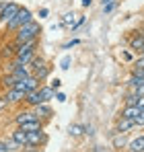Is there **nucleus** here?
Instances as JSON below:
<instances>
[{
    "label": "nucleus",
    "mask_w": 144,
    "mask_h": 152,
    "mask_svg": "<svg viewBox=\"0 0 144 152\" xmlns=\"http://www.w3.org/2000/svg\"><path fill=\"white\" fill-rule=\"evenodd\" d=\"M37 33H39V25H37L35 21H29L27 25H23V27L17 29V43H25V41L35 39Z\"/></svg>",
    "instance_id": "obj_1"
},
{
    "label": "nucleus",
    "mask_w": 144,
    "mask_h": 152,
    "mask_svg": "<svg viewBox=\"0 0 144 152\" xmlns=\"http://www.w3.org/2000/svg\"><path fill=\"white\" fill-rule=\"evenodd\" d=\"M29 21H33V19H31V12H29V10H27V8H21V10H19V12H17V17H15V19H12V21H10V23H6V27H8V29H10V31H17V29H19V27L27 25V23H29Z\"/></svg>",
    "instance_id": "obj_2"
},
{
    "label": "nucleus",
    "mask_w": 144,
    "mask_h": 152,
    "mask_svg": "<svg viewBox=\"0 0 144 152\" xmlns=\"http://www.w3.org/2000/svg\"><path fill=\"white\" fill-rule=\"evenodd\" d=\"M21 10V6H17L15 2H6V6H4V10L0 12V21L2 23H10L15 17H17V12Z\"/></svg>",
    "instance_id": "obj_3"
},
{
    "label": "nucleus",
    "mask_w": 144,
    "mask_h": 152,
    "mask_svg": "<svg viewBox=\"0 0 144 152\" xmlns=\"http://www.w3.org/2000/svg\"><path fill=\"white\" fill-rule=\"evenodd\" d=\"M25 101L29 103V105H41L43 101V95H41V88H35V91H29L27 95H25Z\"/></svg>",
    "instance_id": "obj_4"
},
{
    "label": "nucleus",
    "mask_w": 144,
    "mask_h": 152,
    "mask_svg": "<svg viewBox=\"0 0 144 152\" xmlns=\"http://www.w3.org/2000/svg\"><path fill=\"white\" fill-rule=\"evenodd\" d=\"M43 140H46V136H43L41 129H37V132H29V134H27V146H37V144H41Z\"/></svg>",
    "instance_id": "obj_5"
},
{
    "label": "nucleus",
    "mask_w": 144,
    "mask_h": 152,
    "mask_svg": "<svg viewBox=\"0 0 144 152\" xmlns=\"http://www.w3.org/2000/svg\"><path fill=\"white\" fill-rule=\"evenodd\" d=\"M25 91H19V88H10L8 91V95H6V99H8V103H19V101H25Z\"/></svg>",
    "instance_id": "obj_6"
},
{
    "label": "nucleus",
    "mask_w": 144,
    "mask_h": 152,
    "mask_svg": "<svg viewBox=\"0 0 144 152\" xmlns=\"http://www.w3.org/2000/svg\"><path fill=\"white\" fill-rule=\"evenodd\" d=\"M35 119H39L35 111H23V113L17 115V124H19V126H23V124H27V121H35Z\"/></svg>",
    "instance_id": "obj_7"
},
{
    "label": "nucleus",
    "mask_w": 144,
    "mask_h": 152,
    "mask_svg": "<svg viewBox=\"0 0 144 152\" xmlns=\"http://www.w3.org/2000/svg\"><path fill=\"white\" fill-rule=\"evenodd\" d=\"M128 148H130V152H144V136L134 138V140L128 144Z\"/></svg>",
    "instance_id": "obj_8"
},
{
    "label": "nucleus",
    "mask_w": 144,
    "mask_h": 152,
    "mask_svg": "<svg viewBox=\"0 0 144 152\" xmlns=\"http://www.w3.org/2000/svg\"><path fill=\"white\" fill-rule=\"evenodd\" d=\"M12 142L19 144V146H27V132H23L21 127L17 132H12Z\"/></svg>",
    "instance_id": "obj_9"
},
{
    "label": "nucleus",
    "mask_w": 144,
    "mask_h": 152,
    "mask_svg": "<svg viewBox=\"0 0 144 152\" xmlns=\"http://www.w3.org/2000/svg\"><path fill=\"white\" fill-rule=\"evenodd\" d=\"M142 109L138 107V105H130V107H126L123 111H121V117H128V119H134L138 113H140Z\"/></svg>",
    "instance_id": "obj_10"
},
{
    "label": "nucleus",
    "mask_w": 144,
    "mask_h": 152,
    "mask_svg": "<svg viewBox=\"0 0 144 152\" xmlns=\"http://www.w3.org/2000/svg\"><path fill=\"white\" fill-rule=\"evenodd\" d=\"M136 126L134 124V119H128V117H121L120 124H118V132L120 134H123V132H128V129H132V127Z\"/></svg>",
    "instance_id": "obj_11"
},
{
    "label": "nucleus",
    "mask_w": 144,
    "mask_h": 152,
    "mask_svg": "<svg viewBox=\"0 0 144 152\" xmlns=\"http://www.w3.org/2000/svg\"><path fill=\"white\" fill-rule=\"evenodd\" d=\"M23 132H37V129H41V121L39 119H35V121H27V124H23V126H19Z\"/></svg>",
    "instance_id": "obj_12"
},
{
    "label": "nucleus",
    "mask_w": 144,
    "mask_h": 152,
    "mask_svg": "<svg viewBox=\"0 0 144 152\" xmlns=\"http://www.w3.org/2000/svg\"><path fill=\"white\" fill-rule=\"evenodd\" d=\"M12 76L17 78V80H23L29 76V70L25 68V66H12Z\"/></svg>",
    "instance_id": "obj_13"
},
{
    "label": "nucleus",
    "mask_w": 144,
    "mask_h": 152,
    "mask_svg": "<svg viewBox=\"0 0 144 152\" xmlns=\"http://www.w3.org/2000/svg\"><path fill=\"white\" fill-rule=\"evenodd\" d=\"M35 113H37V117H49L51 115V109H49L46 103H41V105H35Z\"/></svg>",
    "instance_id": "obj_14"
},
{
    "label": "nucleus",
    "mask_w": 144,
    "mask_h": 152,
    "mask_svg": "<svg viewBox=\"0 0 144 152\" xmlns=\"http://www.w3.org/2000/svg\"><path fill=\"white\" fill-rule=\"evenodd\" d=\"M130 45H132V50H134V51H140V53H142V51H144V37H142V35H140V37H134V39L130 41Z\"/></svg>",
    "instance_id": "obj_15"
},
{
    "label": "nucleus",
    "mask_w": 144,
    "mask_h": 152,
    "mask_svg": "<svg viewBox=\"0 0 144 152\" xmlns=\"http://www.w3.org/2000/svg\"><path fill=\"white\" fill-rule=\"evenodd\" d=\"M87 132V126H70V136H80Z\"/></svg>",
    "instance_id": "obj_16"
},
{
    "label": "nucleus",
    "mask_w": 144,
    "mask_h": 152,
    "mask_svg": "<svg viewBox=\"0 0 144 152\" xmlns=\"http://www.w3.org/2000/svg\"><path fill=\"white\" fill-rule=\"evenodd\" d=\"M123 146H126V138H123V134L115 136V138H113V148H123Z\"/></svg>",
    "instance_id": "obj_17"
},
{
    "label": "nucleus",
    "mask_w": 144,
    "mask_h": 152,
    "mask_svg": "<svg viewBox=\"0 0 144 152\" xmlns=\"http://www.w3.org/2000/svg\"><path fill=\"white\" fill-rule=\"evenodd\" d=\"M41 95H43V101L48 103L49 99L54 97V88H51V86H43V88H41Z\"/></svg>",
    "instance_id": "obj_18"
},
{
    "label": "nucleus",
    "mask_w": 144,
    "mask_h": 152,
    "mask_svg": "<svg viewBox=\"0 0 144 152\" xmlns=\"http://www.w3.org/2000/svg\"><path fill=\"white\" fill-rule=\"evenodd\" d=\"M74 17H76L74 12H66V15H64V19H62V25L72 27V25H74Z\"/></svg>",
    "instance_id": "obj_19"
},
{
    "label": "nucleus",
    "mask_w": 144,
    "mask_h": 152,
    "mask_svg": "<svg viewBox=\"0 0 144 152\" xmlns=\"http://www.w3.org/2000/svg\"><path fill=\"white\" fill-rule=\"evenodd\" d=\"M49 74V70H48V66H43V68H37V70H35V72H33V76H35V78H37V80H39V78H46V76Z\"/></svg>",
    "instance_id": "obj_20"
},
{
    "label": "nucleus",
    "mask_w": 144,
    "mask_h": 152,
    "mask_svg": "<svg viewBox=\"0 0 144 152\" xmlns=\"http://www.w3.org/2000/svg\"><path fill=\"white\" fill-rule=\"evenodd\" d=\"M31 66H33L35 70H37V68H43V66H46V60H43V58H33V60H31Z\"/></svg>",
    "instance_id": "obj_21"
},
{
    "label": "nucleus",
    "mask_w": 144,
    "mask_h": 152,
    "mask_svg": "<svg viewBox=\"0 0 144 152\" xmlns=\"http://www.w3.org/2000/svg\"><path fill=\"white\" fill-rule=\"evenodd\" d=\"M17 82H19V80H17L12 74H10V76H4V80H2V84H4V86H15Z\"/></svg>",
    "instance_id": "obj_22"
},
{
    "label": "nucleus",
    "mask_w": 144,
    "mask_h": 152,
    "mask_svg": "<svg viewBox=\"0 0 144 152\" xmlns=\"http://www.w3.org/2000/svg\"><path fill=\"white\" fill-rule=\"evenodd\" d=\"M70 62H72L70 56H64L62 62H60V68H62V70H68V68H70Z\"/></svg>",
    "instance_id": "obj_23"
},
{
    "label": "nucleus",
    "mask_w": 144,
    "mask_h": 152,
    "mask_svg": "<svg viewBox=\"0 0 144 152\" xmlns=\"http://www.w3.org/2000/svg\"><path fill=\"white\" fill-rule=\"evenodd\" d=\"M134 124H136V126H144V109L134 117Z\"/></svg>",
    "instance_id": "obj_24"
},
{
    "label": "nucleus",
    "mask_w": 144,
    "mask_h": 152,
    "mask_svg": "<svg viewBox=\"0 0 144 152\" xmlns=\"http://www.w3.org/2000/svg\"><path fill=\"white\" fill-rule=\"evenodd\" d=\"M130 105H138V95H130V97H128L126 107H130Z\"/></svg>",
    "instance_id": "obj_25"
},
{
    "label": "nucleus",
    "mask_w": 144,
    "mask_h": 152,
    "mask_svg": "<svg viewBox=\"0 0 144 152\" xmlns=\"http://www.w3.org/2000/svg\"><path fill=\"white\" fill-rule=\"evenodd\" d=\"M140 70H144V56L136 62V70H134V72H140Z\"/></svg>",
    "instance_id": "obj_26"
},
{
    "label": "nucleus",
    "mask_w": 144,
    "mask_h": 152,
    "mask_svg": "<svg viewBox=\"0 0 144 152\" xmlns=\"http://www.w3.org/2000/svg\"><path fill=\"white\" fill-rule=\"evenodd\" d=\"M78 43H80L78 39H72V41H68V43H64V50H70L72 45H78Z\"/></svg>",
    "instance_id": "obj_27"
},
{
    "label": "nucleus",
    "mask_w": 144,
    "mask_h": 152,
    "mask_svg": "<svg viewBox=\"0 0 144 152\" xmlns=\"http://www.w3.org/2000/svg\"><path fill=\"white\" fill-rule=\"evenodd\" d=\"M6 107H8V99H6V97H0V111L6 109Z\"/></svg>",
    "instance_id": "obj_28"
},
{
    "label": "nucleus",
    "mask_w": 144,
    "mask_h": 152,
    "mask_svg": "<svg viewBox=\"0 0 144 152\" xmlns=\"http://www.w3.org/2000/svg\"><path fill=\"white\" fill-rule=\"evenodd\" d=\"M60 86H62V80H58V78H56V80H51V88H54V91H58Z\"/></svg>",
    "instance_id": "obj_29"
},
{
    "label": "nucleus",
    "mask_w": 144,
    "mask_h": 152,
    "mask_svg": "<svg viewBox=\"0 0 144 152\" xmlns=\"http://www.w3.org/2000/svg\"><path fill=\"white\" fill-rule=\"evenodd\" d=\"M103 8H105V12H111V10L115 8V2H109V4H105Z\"/></svg>",
    "instance_id": "obj_30"
},
{
    "label": "nucleus",
    "mask_w": 144,
    "mask_h": 152,
    "mask_svg": "<svg viewBox=\"0 0 144 152\" xmlns=\"http://www.w3.org/2000/svg\"><path fill=\"white\" fill-rule=\"evenodd\" d=\"M0 152H10V148H8L6 142H0Z\"/></svg>",
    "instance_id": "obj_31"
},
{
    "label": "nucleus",
    "mask_w": 144,
    "mask_h": 152,
    "mask_svg": "<svg viewBox=\"0 0 144 152\" xmlns=\"http://www.w3.org/2000/svg\"><path fill=\"white\" fill-rule=\"evenodd\" d=\"M56 99H58L60 103H64V101H66V95H64V93H58V95H56Z\"/></svg>",
    "instance_id": "obj_32"
},
{
    "label": "nucleus",
    "mask_w": 144,
    "mask_h": 152,
    "mask_svg": "<svg viewBox=\"0 0 144 152\" xmlns=\"http://www.w3.org/2000/svg\"><path fill=\"white\" fill-rule=\"evenodd\" d=\"M48 12H49L48 8H41V10H39V17H41V19H43V17H48Z\"/></svg>",
    "instance_id": "obj_33"
},
{
    "label": "nucleus",
    "mask_w": 144,
    "mask_h": 152,
    "mask_svg": "<svg viewBox=\"0 0 144 152\" xmlns=\"http://www.w3.org/2000/svg\"><path fill=\"white\" fill-rule=\"evenodd\" d=\"M138 107L144 109V97H138Z\"/></svg>",
    "instance_id": "obj_34"
},
{
    "label": "nucleus",
    "mask_w": 144,
    "mask_h": 152,
    "mask_svg": "<svg viewBox=\"0 0 144 152\" xmlns=\"http://www.w3.org/2000/svg\"><path fill=\"white\" fill-rule=\"evenodd\" d=\"M93 4V0H82V6H91Z\"/></svg>",
    "instance_id": "obj_35"
},
{
    "label": "nucleus",
    "mask_w": 144,
    "mask_h": 152,
    "mask_svg": "<svg viewBox=\"0 0 144 152\" xmlns=\"http://www.w3.org/2000/svg\"><path fill=\"white\" fill-rule=\"evenodd\" d=\"M136 74H140V76H142V78H144V70H140V72H136Z\"/></svg>",
    "instance_id": "obj_36"
},
{
    "label": "nucleus",
    "mask_w": 144,
    "mask_h": 152,
    "mask_svg": "<svg viewBox=\"0 0 144 152\" xmlns=\"http://www.w3.org/2000/svg\"><path fill=\"white\" fill-rule=\"evenodd\" d=\"M142 37H144V33H142Z\"/></svg>",
    "instance_id": "obj_37"
}]
</instances>
